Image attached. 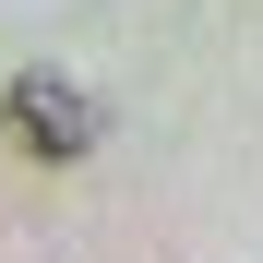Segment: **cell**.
Instances as JSON below:
<instances>
[{"instance_id": "obj_1", "label": "cell", "mask_w": 263, "mask_h": 263, "mask_svg": "<svg viewBox=\"0 0 263 263\" xmlns=\"http://www.w3.org/2000/svg\"><path fill=\"white\" fill-rule=\"evenodd\" d=\"M0 132L36 156V167H72V156H96V96H84L72 72H12V96H0Z\"/></svg>"}]
</instances>
